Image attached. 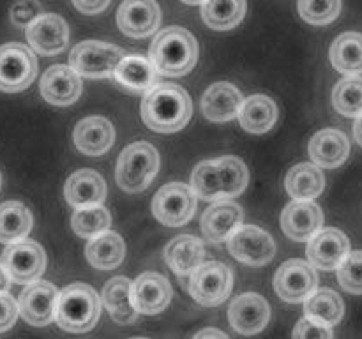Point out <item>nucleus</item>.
<instances>
[{
  "mask_svg": "<svg viewBox=\"0 0 362 339\" xmlns=\"http://www.w3.org/2000/svg\"><path fill=\"white\" fill-rule=\"evenodd\" d=\"M233 288V274L221 261L202 263L191 274V297L202 306H219L230 297Z\"/></svg>",
  "mask_w": 362,
  "mask_h": 339,
  "instance_id": "nucleus-9",
  "label": "nucleus"
},
{
  "mask_svg": "<svg viewBox=\"0 0 362 339\" xmlns=\"http://www.w3.org/2000/svg\"><path fill=\"white\" fill-rule=\"evenodd\" d=\"M338 281L346 292L362 293V251H352L338 267Z\"/></svg>",
  "mask_w": 362,
  "mask_h": 339,
  "instance_id": "nucleus-39",
  "label": "nucleus"
},
{
  "mask_svg": "<svg viewBox=\"0 0 362 339\" xmlns=\"http://www.w3.org/2000/svg\"><path fill=\"white\" fill-rule=\"evenodd\" d=\"M148 56L159 73L168 76H182L197 66L198 42L186 28H163L152 41Z\"/></svg>",
  "mask_w": 362,
  "mask_h": 339,
  "instance_id": "nucleus-3",
  "label": "nucleus"
},
{
  "mask_svg": "<svg viewBox=\"0 0 362 339\" xmlns=\"http://www.w3.org/2000/svg\"><path fill=\"white\" fill-rule=\"evenodd\" d=\"M308 150L315 165L322 168H336L349 157L350 141L339 129H324L311 138Z\"/></svg>",
  "mask_w": 362,
  "mask_h": 339,
  "instance_id": "nucleus-26",
  "label": "nucleus"
},
{
  "mask_svg": "<svg viewBox=\"0 0 362 339\" xmlns=\"http://www.w3.org/2000/svg\"><path fill=\"white\" fill-rule=\"evenodd\" d=\"M285 186L290 196L296 200H313L325 187L324 172L318 165L300 162L290 170L285 179Z\"/></svg>",
  "mask_w": 362,
  "mask_h": 339,
  "instance_id": "nucleus-31",
  "label": "nucleus"
},
{
  "mask_svg": "<svg viewBox=\"0 0 362 339\" xmlns=\"http://www.w3.org/2000/svg\"><path fill=\"white\" fill-rule=\"evenodd\" d=\"M332 105L345 117L362 115V78L349 76L339 81L332 90Z\"/></svg>",
  "mask_w": 362,
  "mask_h": 339,
  "instance_id": "nucleus-37",
  "label": "nucleus"
},
{
  "mask_svg": "<svg viewBox=\"0 0 362 339\" xmlns=\"http://www.w3.org/2000/svg\"><path fill=\"white\" fill-rule=\"evenodd\" d=\"M131 339H147V338H131Z\"/></svg>",
  "mask_w": 362,
  "mask_h": 339,
  "instance_id": "nucleus-48",
  "label": "nucleus"
},
{
  "mask_svg": "<svg viewBox=\"0 0 362 339\" xmlns=\"http://www.w3.org/2000/svg\"><path fill=\"white\" fill-rule=\"evenodd\" d=\"M101 300L98 292L85 282H73L59 295L57 323L69 332H87L98 323Z\"/></svg>",
  "mask_w": 362,
  "mask_h": 339,
  "instance_id": "nucleus-4",
  "label": "nucleus"
},
{
  "mask_svg": "<svg viewBox=\"0 0 362 339\" xmlns=\"http://www.w3.org/2000/svg\"><path fill=\"white\" fill-rule=\"evenodd\" d=\"M349 253L350 242L345 233L339 230H320L313 239L308 240V260L313 267L322 270H338Z\"/></svg>",
  "mask_w": 362,
  "mask_h": 339,
  "instance_id": "nucleus-17",
  "label": "nucleus"
},
{
  "mask_svg": "<svg viewBox=\"0 0 362 339\" xmlns=\"http://www.w3.org/2000/svg\"><path fill=\"white\" fill-rule=\"evenodd\" d=\"M41 95L55 106L73 105L81 95L80 74L71 66L57 64L52 66L41 78Z\"/></svg>",
  "mask_w": 362,
  "mask_h": 339,
  "instance_id": "nucleus-20",
  "label": "nucleus"
},
{
  "mask_svg": "<svg viewBox=\"0 0 362 339\" xmlns=\"http://www.w3.org/2000/svg\"><path fill=\"white\" fill-rule=\"evenodd\" d=\"M74 145L85 155H103L115 140V129L105 117H87L80 120L73 133Z\"/></svg>",
  "mask_w": 362,
  "mask_h": 339,
  "instance_id": "nucleus-23",
  "label": "nucleus"
},
{
  "mask_svg": "<svg viewBox=\"0 0 362 339\" xmlns=\"http://www.w3.org/2000/svg\"><path fill=\"white\" fill-rule=\"evenodd\" d=\"M193 339H230V338L225 334V332L219 331V328L209 327V328H202Z\"/></svg>",
  "mask_w": 362,
  "mask_h": 339,
  "instance_id": "nucleus-44",
  "label": "nucleus"
},
{
  "mask_svg": "<svg viewBox=\"0 0 362 339\" xmlns=\"http://www.w3.org/2000/svg\"><path fill=\"white\" fill-rule=\"evenodd\" d=\"M27 41L41 55H57L69 42V27L55 13H45L27 27Z\"/></svg>",
  "mask_w": 362,
  "mask_h": 339,
  "instance_id": "nucleus-16",
  "label": "nucleus"
},
{
  "mask_svg": "<svg viewBox=\"0 0 362 339\" xmlns=\"http://www.w3.org/2000/svg\"><path fill=\"white\" fill-rule=\"evenodd\" d=\"M71 226L76 235L83 237V239H94V237L108 232V228L112 226V215L103 205L76 208L71 218Z\"/></svg>",
  "mask_w": 362,
  "mask_h": 339,
  "instance_id": "nucleus-36",
  "label": "nucleus"
},
{
  "mask_svg": "<svg viewBox=\"0 0 362 339\" xmlns=\"http://www.w3.org/2000/svg\"><path fill=\"white\" fill-rule=\"evenodd\" d=\"M197 210V194L189 186L170 182L156 193L152 200V214L161 225L179 228L186 225Z\"/></svg>",
  "mask_w": 362,
  "mask_h": 339,
  "instance_id": "nucleus-8",
  "label": "nucleus"
},
{
  "mask_svg": "<svg viewBox=\"0 0 362 339\" xmlns=\"http://www.w3.org/2000/svg\"><path fill=\"white\" fill-rule=\"evenodd\" d=\"M246 14V0H204L202 18L214 30L235 28Z\"/></svg>",
  "mask_w": 362,
  "mask_h": 339,
  "instance_id": "nucleus-35",
  "label": "nucleus"
},
{
  "mask_svg": "<svg viewBox=\"0 0 362 339\" xmlns=\"http://www.w3.org/2000/svg\"><path fill=\"white\" fill-rule=\"evenodd\" d=\"M250 172L235 155H225L216 161H204L193 170L191 189L197 198L207 201L228 200L246 189Z\"/></svg>",
  "mask_w": 362,
  "mask_h": 339,
  "instance_id": "nucleus-1",
  "label": "nucleus"
},
{
  "mask_svg": "<svg viewBox=\"0 0 362 339\" xmlns=\"http://www.w3.org/2000/svg\"><path fill=\"white\" fill-rule=\"evenodd\" d=\"M112 0H73L74 7L83 14L103 13Z\"/></svg>",
  "mask_w": 362,
  "mask_h": 339,
  "instance_id": "nucleus-43",
  "label": "nucleus"
},
{
  "mask_svg": "<svg viewBox=\"0 0 362 339\" xmlns=\"http://www.w3.org/2000/svg\"><path fill=\"white\" fill-rule=\"evenodd\" d=\"M0 186H2V175H0Z\"/></svg>",
  "mask_w": 362,
  "mask_h": 339,
  "instance_id": "nucleus-49",
  "label": "nucleus"
},
{
  "mask_svg": "<svg viewBox=\"0 0 362 339\" xmlns=\"http://www.w3.org/2000/svg\"><path fill=\"white\" fill-rule=\"evenodd\" d=\"M228 320L239 334H258L271 320V307L260 293H243L230 304Z\"/></svg>",
  "mask_w": 362,
  "mask_h": 339,
  "instance_id": "nucleus-14",
  "label": "nucleus"
},
{
  "mask_svg": "<svg viewBox=\"0 0 362 339\" xmlns=\"http://www.w3.org/2000/svg\"><path fill=\"white\" fill-rule=\"evenodd\" d=\"M243 222V208L230 200L214 201L202 215V233L209 242L228 240Z\"/></svg>",
  "mask_w": 362,
  "mask_h": 339,
  "instance_id": "nucleus-21",
  "label": "nucleus"
},
{
  "mask_svg": "<svg viewBox=\"0 0 362 339\" xmlns=\"http://www.w3.org/2000/svg\"><path fill=\"white\" fill-rule=\"evenodd\" d=\"M122 59L124 52L119 46L103 41H83L71 52L69 66L80 76L95 80L112 76Z\"/></svg>",
  "mask_w": 362,
  "mask_h": 339,
  "instance_id": "nucleus-6",
  "label": "nucleus"
},
{
  "mask_svg": "<svg viewBox=\"0 0 362 339\" xmlns=\"http://www.w3.org/2000/svg\"><path fill=\"white\" fill-rule=\"evenodd\" d=\"M293 339H332V328L303 318L293 328Z\"/></svg>",
  "mask_w": 362,
  "mask_h": 339,
  "instance_id": "nucleus-41",
  "label": "nucleus"
},
{
  "mask_svg": "<svg viewBox=\"0 0 362 339\" xmlns=\"http://www.w3.org/2000/svg\"><path fill=\"white\" fill-rule=\"evenodd\" d=\"M318 275L313 265L304 260H288L274 275L276 293L286 302H303L317 292Z\"/></svg>",
  "mask_w": 362,
  "mask_h": 339,
  "instance_id": "nucleus-13",
  "label": "nucleus"
},
{
  "mask_svg": "<svg viewBox=\"0 0 362 339\" xmlns=\"http://www.w3.org/2000/svg\"><path fill=\"white\" fill-rule=\"evenodd\" d=\"M239 122L247 133H267L278 120V106L267 95H250L239 109Z\"/></svg>",
  "mask_w": 362,
  "mask_h": 339,
  "instance_id": "nucleus-29",
  "label": "nucleus"
},
{
  "mask_svg": "<svg viewBox=\"0 0 362 339\" xmlns=\"http://www.w3.org/2000/svg\"><path fill=\"white\" fill-rule=\"evenodd\" d=\"M133 304L138 313L158 314L172 300V286L165 275L158 272H144L138 275L131 286Z\"/></svg>",
  "mask_w": 362,
  "mask_h": 339,
  "instance_id": "nucleus-19",
  "label": "nucleus"
},
{
  "mask_svg": "<svg viewBox=\"0 0 362 339\" xmlns=\"http://www.w3.org/2000/svg\"><path fill=\"white\" fill-rule=\"evenodd\" d=\"M354 136H356L357 143H359L362 147V115L357 117L356 126H354Z\"/></svg>",
  "mask_w": 362,
  "mask_h": 339,
  "instance_id": "nucleus-46",
  "label": "nucleus"
},
{
  "mask_svg": "<svg viewBox=\"0 0 362 339\" xmlns=\"http://www.w3.org/2000/svg\"><path fill=\"white\" fill-rule=\"evenodd\" d=\"M331 62L339 73L359 76L362 73V34L345 32L331 46Z\"/></svg>",
  "mask_w": 362,
  "mask_h": 339,
  "instance_id": "nucleus-32",
  "label": "nucleus"
},
{
  "mask_svg": "<svg viewBox=\"0 0 362 339\" xmlns=\"http://www.w3.org/2000/svg\"><path fill=\"white\" fill-rule=\"evenodd\" d=\"M304 313L310 320L332 327V325H338L341 321L343 313H345V304H343L341 297L332 290H317L304 300Z\"/></svg>",
  "mask_w": 362,
  "mask_h": 339,
  "instance_id": "nucleus-33",
  "label": "nucleus"
},
{
  "mask_svg": "<svg viewBox=\"0 0 362 339\" xmlns=\"http://www.w3.org/2000/svg\"><path fill=\"white\" fill-rule=\"evenodd\" d=\"M9 275L6 274V270H4V267L0 265V293H6L7 290H9Z\"/></svg>",
  "mask_w": 362,
  "mask_h": 339,
  "instance_id": "nucleus-45",
  "label": "nucleus"
},
{
  "mask_svg": "<svg viewBox=\"0 0 362 339\" xmlns=\"http://www.w3.org/2000/svg\"><path fill=\"white\" fill-rule=\"evenodd\" d=\"M37 76V59L34 52L20 42L0 46V90H25Z\"/></svg>",
  "mask_w": 362,
  "mask_h": 339,
  "instance_id": "nucleus-7",
  "label": "nucleus"
},
{
  "mask_svg": "<svg viewBox=\"0 0 362 339\" xmlns=\"http://www.w3.org/2000/svg\"><path fill=\"white\" fill-rule=\"evenodd\" d=\"M20 314L18 302L9 293H0V332L9 331Z\"/></svg>",
  "mask_w": 362,
  "mask_h": 339,
  "instance_id": "nucleus-42",
  "label": "nucleus"
},
{
  "mask_svg": "<svg viewBox=\"0 0 362 339\" xmlns=\"http://www.w3.org/2000/svg\"><path fill=\"white\" fill-rule=\"evenodd\" d=\"M159 168V154L147 141L131 143L120 152L117 161V184L126 193L147 189Z\"/></svg>",
  "mask_w": 362,
  "mask_h": 339,
  "instance_id": "nucleus-5",
  "label": "nucleus"
},
{
  "mask_svg": "<svg viewBox=\"0 0 362 339\" xmlns=\"http://www.w3.org/2000/svg\"><path fill=\"white\" fill-rule=\"evenodd\" d=\"M299 14L310 25H329L341 13V0H299Z\"/></svg>",
  "mask_w": 362,
  "mask_h": 339,
  "instance_id": "nucleus-38",
  "label": "nucleus"
},
{
  "mask_svg": "<svg viewBox=\"0 0 362 339\" xmlns=\"http://www.w3.org/2000/svg\"><path fill=\"white\" fill-rule=\"evenodd\" d=\"M4 267L9 279L18 285H30L37 281L42 275L46 267L45 249L34 240H20V242L9 244L2 253Z\"/></svg>",
  "mask_w": 362,
  "mask_h": 339,
  "instance_id": "nucleus-10",
  "label": "nucleus"
},
{
  "mask_svg": "<svg viewBox=\"0 0 362 339\" xmlns=\"http://www.w3.org/2000/svg\"><path fill=\"white\" fill-rule=\"evenodd\" d=\"M324 226V212L311 200H296L281 214V228L292 240H310Z\"/></svg>",
  "mask_w": 362,
  "mask_h": 339,
  "instance_id": "nucleus-18",
  "label": "nucleus"
},
{
  "mask_svg": "<svg viewBox=\"0 0 362 339\" xmlns=\"http://www.w3.org/2000/svg\"><path fill=\"white\" fill-rule=\"evenodd\" d=\"M59 295L60 293L55 285L48 281L37 279V281L27 285L18 300L21 318L34 327H45V325L52 323L57 316Z\"/></svg>",
  "mask_w": 362,
  "mask_h": 339,
  "instance_id": "nucleus-12",
  "label": "nucleus"
},
{
  "mask_svg": "<svg viewBox=\"0 0 362 339\" xmlns=\"http://www.w3.org/2000/svg\"><path fill=\"white\" fill-rule=\"evenodd\" d=\"M193 102L182 87L173 83L156 85L141 101V119L156 133H175L191 119Z\"/></svg>",
  "mask_w": 362,
  "mask_h": 339,
  "instance_id": "nucleus-2",
  "label": "nucleus"
},
{
  "mask_svg": "<svg viewBox=\"0 0 362 339\" xmlns=\"http://www.w3.org/2000/svg\"><path fill=\"white\" fill-rule=\"evenodd\" d=\"M204 256V244L193 235L175 237L165 247V261L177 275L193 274L202 265Z\"/></svg>",
  "mask_w": 362,
  "mask_h": 339,
  "instance_id": "nucleus-27",
  "label": "nucleus"
},
{
  "mask_svg": "<svg viewBox=\"0 0 362 339\" xmlns=\"http://www.w3.org/2000/svg\"><path fill=\"white\" fill-rule=\"evenodd\" d=\"M228 251L233 258L247 265L262 267L276 254V244L267 232L253 225L239 226L228 239Z\"/></svg>",
  "mask_w": 362,
  "mask_h": 339,
  "instance_id": "nucleus-11",
  "label": "nucleus"
},
{
  "mask_svg": "<svg viewBox=\"0 0 362 339\" xmlns=\"http://www.w3.org/2000/svg\"><path fill=\"white\" fill-rule=\"evenodd\" d=\"M131 286H133V281L122 278V275H117V278L110 279L103 288V302H105L110 316L117 323H133L138 318V309L133 304Z\"/></svg>",
  "mask_w": 362,
  "mask_h": 339,
  "instance_id": "nucleus-28",
  "label": "nucleus"
},
{
  "mask_svg": "<svg viewBox=\"0 0 362 339\" xmlns=\"http://www.w3.org/2000/svg\"><path fill=\"white\" fill-rule=\"evenodd\" d=\"M113 78L127 90L148 92L156 87L158 69H156L151 56L131 53V55H124V59L120 60L115 73H113Z\"/></svg>",
  "mask_w": 362,
  "mask_h": 339,
  "instance_id": "nucleus-25",
  "label": "nucleus"
},
{
  "mask_svg": "<svg viewBox=\"0 0 362 339\" xmlns=\"http://www.w3.org/2000/svg\"><path fill=\"white\" fill-rule=\"evenodd\" d=\"M42 14L41 4L37 0H18L13 7H11V21L13 25L20 28H27L28 25L34 23L39 16Z\"/></svg>",
  "mask_w": 362,
  "mask_h": 339,
  "instance_id": "nucleus-40",
  "label": "nucleus"
},
{
  "mask_svg": "<svg viewBox=\"0 0 362 339\" xmlns=\"http://www.w3.org/2000/svg\"><path fill=\"white\" fill-rule=\"evenodd\" d=\"M30 230L32 214L21 201H6L0 205V242H20Z\"/></svg>",
  "mask_w": 362,
  "mask_h": 339,
  "instance_id": "nucleus-34",
  "label": "nucleus"
},
{
  "mask_svg": "<svg viewBox=\"0 0 362 339\" xmlns=\"http://www.w3.org/2000/svg\"><path fill=\"white\" fill-rule=\"evenodd\" d=\"M106 198V182L94 170H78L66 182V200L74 208L101 205Z\"/></svg>",
  "mask_w": 362,
  "mask_h": 339,
  "instance_id": "nucleus-24",
  "label": "nucleus"
},
{
  "mask_svg": "<svg viewBox=\"0 0 362 339\" xmlns=\"http://www.w3.org/2000/svg\"><path fill=\"white\" fill-rule=\"evenodd\" d=\"M186 4H198V2H204V0H182Z\"/></svg>",
  "mask_w": 362,
  "mask_h": 339,
  "instance_id": "nucleus-47",
  "label": "nucleus"
},
{
  "mask_svg": "<svg viewBox=\"0 0 362 339\" xmlns=\"http://www.w3.org/2000/svg\"><path fill=\"white\" fill-rule=\"evenodd\" d=\"M85 256L92 267L99 270H112L122 263L126 256V244L117 233L105 232L88 240L85 247Z\"/></svg>",
  "mask_w": 362,
  "mask_h": 339,
  "instance_id": "nucleus-30",
  "label": "nucleus"
},
{
  "mask_svg": "<svg viewBox=\"0 0 362 339\" xmlns=\"http://www.w3.org/2000/svg\"><path fill=\"white\" fill-rule=\"evenodd\" d=\"M161 11L156 0H124L117 11V25L129 37H147L158 30Z\"/></svg>",
  "mask_w": 362,
  "mask_h": 339,
  "instance_id": "nucleus-15",
  "label": "nucleus"
},
{
  "mask_svg": "<svg viewBox=\"0 0 362 339\" xmlns=\"http://www.w3.org/2000/svg\"><path fill=\"white\" fill-rule=\"evenodd\" d=\"M244 97L235 85L218 81L205 90L202 97V112L211 122H228L239 115Z\"/></svg>",
  "mask_w": 362,
  "mask_h": 339,
  "instance_id": "nucleus-22",
  "label": "nucleus"
}]
</instances>
